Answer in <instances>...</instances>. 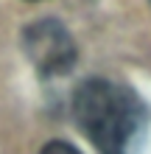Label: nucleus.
<instances>
[{
	"instance_id": "obj_2",
	"label": "nucleus",
	"mask_w": 151,
	"mask_h": 154,
	"mask_svg": "<svg viewBox=\"0 0 151 154\" xmlns=\"http://www.w3.org/2000/svg\"><path fill=\"white\" fill-rule=\"evenodd\" d=\"M23 48L28 62L37 67L42 79H56V76L70 73L78 59L70 31L53 17L37 20L23 31Z\"/></svg>"
},
{
	"instance_id": "obj_1",
	"label": "nucleus",
	"mask_w": 151,
	"mask_h": 154,
	"mask_svg": "<svg viewBox=\"0 0 151 154\" xmlns=\"http://www.w3.org/2000/svg\"><path fill=\"white\" fill-rule=\"evenodd\" d=\"M73 118L98 154H129L146 126V106L134 90L112 79H84L73 93Z\"/></svg>"
},
{
	"instance_id": "obj_3",
	"label": "nucleus",
	"mask_w": 151,
	"mask_h": 154,
	"mask_svg": "<svg viewBox=\"0 0 151 154\" xmlns=\"http://www.w3.org/2000/svg\"><path fill=\"white\" fill-rule=\"evenodd\" d=\"M39 154H81V151H78L76 146H70L67 140H50V143L42 146Z\"/></svg>"
}]
</instances>
